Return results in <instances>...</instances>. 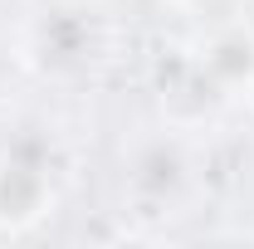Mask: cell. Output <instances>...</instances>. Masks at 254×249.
I'll list each match as a JSON object with an SVG mask.
<instances>
[{
	"label": "cell",
	"instance_id": "ba28073f",
	"mask_svg": "<svg viewBox=\"0 0 254 249\" xmlns=\"http://www.w3.org/2000/svg\"><path fill=\"white\" fill-rule=\"evenodd\" d=\"M250 108H254V88H250Z\"/></svg>",
	"mask_w": 254,
	"mask_h": 249
},
{
	"label": "cell",
	"instance_id": "277c9868",
	"mask_svg": "<svg viewBox=\"0 0 254 249\" xmlns=\"http://www.w3.org/2000/svg\"><path fill=\"white\" fill-rule=\"evenodd\" d=\"M195 59L210 68V78L230 98L240 93V88L245 93L254 88V30H245V25H215V30L200 39Z\"/></svg>",
	"mask_w": 254,
	"mask_h": 249
},
{
	"label": "cell",
	"instance_id": "52a82bcc",
	"mask_svg": "<svg viewBox=\"0 0 254 249\" xmlns=\"http://www.w3.org/2000/svg\"><path fill=\"white\" fill-rule=\"evenodd\" d=\"M171 5H176V10H215L220 0H171Z\"/></svg>",
	"mask_w": 254,
	"mask_h": 249
},
{
	"label": "cell",
	"instance_id": "5b68a950",
	"mask_svg": "<svg viewBox=\"0 0 254 249\" xmlns=\"http://www.w3.org/2000/svg\"><path fill=\"white\" fill-rule=\"evenodd\" d=\"M220 103H230V93L210 78V68L195 59V54L176 63L171 78H161V108L176 123H205V118L220 113Z\"/></svg>",
	"mask_w": 254,
	"mask_h": 249
},
{
	"label": "cell",
	"instance_id": "8992f818",
	"mask_svg": "<svg viewBox=\"0 0 254 249\" xmlns=\"http://www.w3.org/2000/svg\"><path fill=\"white\" fill-rule=\"evenodd\" d=\"M10 73H15V44H10V34L0 25V88L10 83Z\"/></svg>",
	"mask_w": 254,
	"mask_h": 249
},
{
	"label": "cell",
	"instance_id": "6da1fadb",
	"mask_svg": "<svg viewBox=\"0 0 254 249\" xmlns=\"http://www.w3.org/2000/svg\"><path fill=\"white\" fill-rule=\"evenodd\" d=\"M103 44H108V25L93 5L83 0H49L39 5L25 34V54H30L44 73H88L103 59Z\"/></svg>",
	"mask_w": 254,
	"mask_h": 249
},
{
	"label": "cell",
	"instance_id": "3957f363",
	"mask_svg": "<svg viewBox=\"0 0 254 249\" xmlns=\"http://www.w3.org/2000/svg\"><path fill=\"white\" fill-rule=\"evenodd\" d=\"M54 205V166L34 142H15L0 152V230H34Z\"/></svg>",
	"mask_w": 254,
	"mask_h": 249
},
{
	"label": "cell",
	"instance_id": "7a4b0ae2",
	"mask_svg": "<svg viewBox=\"0 0 254 249\" xmlns=\"http://www.w3.org/2000/svg\"><path fill=\"white\" fill-rule=\"evenodd\" d=\"M123 181L137 205L147 210H166L176 205L195 181V161H190L186 142L176 132H142L123 156Z\"/></svg>",
	"mask_w": 254,
	"mask_h": 249
}]
</instances>
